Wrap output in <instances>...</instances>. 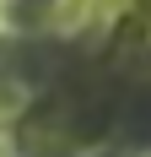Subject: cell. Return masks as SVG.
<instances>
[{
    "label": "cell",
    "instance_id": "obj_1",
    "mask_svg": "<svg viewBox=\"0 0 151 157\" xmlns=\"http://www.w3.org/2000/svg\"><path fill=\"white\" fill-rule=\"evenodd\" d=\"M124 130L135 136V141H146L151 146V92H140L130 109H124Z\"/></svg>",
    "mask_w": 151,
    "mask_h": 157
}]
</instances>
